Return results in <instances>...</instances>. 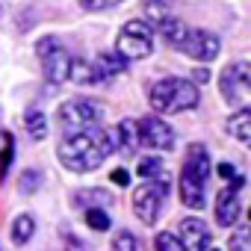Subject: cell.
I'll return each instance as SVG.
<instances>
[{"mask_svg":"<svg viewBox=\"0 0 251 251\" xmlns=\"http://www.w3.org/2000/svg\"><path fill=\"white\" fill-rule=\"evenodd\" d=\"M115 142L103 127H89L83 133L65 136L59 142V163L71 172H95L109 154H112Z\"/></svg>","mask_w":251,"mask_h":251,"instance_id":"6da1fadb","label":"cell"},{"mask_svg":"<svg viewBox=\"0 0 251 251\" xmlns=\"http://www.w3.org/2000/svg\"><path fill=\"white\" fill-rule=\"evenodd\" d=\"M207 177H210V157L204 145H189L186 151V163L180 172V201L189 210H201L204 207V189H207Z\"/></svg>","mask_w":251,"mask_h":251,"instance_id":"7a4b0ae2","label":"cell"},{"mask_svg":"<svg viewBox=\"0 0 251 251\" xmlns=\"http://www.w3.org/2000/svg\"><path fill=\"white\" fill-rule=\"evenodd\" d=\"M151 106L160 115H175V112H186L198 106V89L189 80L180 77H163L151 86Z\"/></svg>","mask_w":251,"mask_h":251,"instance_id":"3957f363","label":"cell"},{"mask_svg":"<svg viewBox=\"0 0 251 251\" xmlns=\"http://www.w3.org/2000/svg\"><path fill=\"white\" fill-rule=\"evenodd\" d=\"M59 124H62V133L65 136H74V133H83L89 127L100 121V106L95 100H83V98H74V100H65L56 112Z\"/></svg>","mask_w":251,"mask_h":251,"instance_id":"277c9868","label":"cell"},{"mask_svg":"<svg viewBox=\"0 0 251 251\" xmlns=\"http://www.w3.org/2000/svg\"><path fill=\"white\" fill-rule=\"evenodd\" d=\"M154 50V30L145 21H127L118 33V56L124 59H145Z\"/></svg>","mask_w":251,"mask_h":251,"instance_id":"5b68a950","label":"cell"},{"mask_svg":"<svg viewBox=\"0 0 251 251\" xmlns=\"http://www.w3.org/2000/svg\"><path fill=\"white\" fill-rule=\"evenodd\" d=\"M36 53H39V59H42V71H45V77H48L50 83H62V80H68L71 56H68V50L62 48V42H59L56 36H45V39H39Z\"/></svg>","mask_w":251,"mask_h":251,"instance_id":"8992f818","label":"cell"},{"mask_svg":"<svg viewBox=\"0 0 251 251\" xmlns=\"http://www.w3.org/2000/svg\"><path fill=\"white\" fill-rule=\"evenodd\" d=\"M166 192H169V186L163 180H148L139 189H133V213L142 225L157 222V216L163 210V201H166Z\"/></svg>","mask_w":251,"mask_h":251,"instance_id":"52a82bcc","label":"cell"},{"mask_svg":"<svg viewBox=\"0 0 251 251\" xmlns=\"http://www.w3.org/2000/svg\"><path fill=\"white\" fill-rule=\"evenodd\" d=\"M222 95L230 103H239V106L248 103V98H251V68H248L245 59L230 62L222 71Z\"/></svg>","mask_w":251,"mask_h":251,"instance_id":"ba28073f","label":"cell"},{"mask_svg":"<svg viewBox=\"0 0 251 251\" xmlns=\"http://www.w3.org/2000/svg\"><path fill=\"white\" fill-rule=\"evenodd\" d=\"M180 48L186 50V56H192V59H198V62H213V59L219 56V48H222V45H219V39H216L213 33H207V30H186Z\"/></svg>","mask_w":251,"mask_h":251,"instance_id":"9c48e42d","label":"cell"},{"mask_svg":"<svg viewBox=\"0 0 251 251\" xmlns=\"http://www.w3.org/2000/svg\"><path fill=\"white\" fill-rule=\"evenodd\" d=\"M139 142H145L154 151H172L175 148V130L157 115H148L139 124Z\"/></svg>","mask_w":251,"mask_h":251,"instance_id":"30bf717a","label":"cell"},{"mask_svg":"<svg viewBox=\"0 0 251 251\" xmlns=\"http://www.w3.org/2000/svg\"><path fill=\"white\" fill-rule=\"evenodd\" d=\"M177 239H180L183 251H207V245H210V227L201 219H195V216L180 219V236Z\"/></svg>","mask_w":251,"mask_h":251,"instance_id":"8fae6325","label":"cell"},{"mask_svg":"<svg viewBox=\"0 0 251 251\" xmlns=\"http://www.w3.org/2000/svg\"><path fill=\"white\" fill-rule=\"evenodd\" d=\"M236 219H239V195H236V189L225 186L216 195V222L222 227H230V225H236Z\"/></svg>","mask_w":251,"mask_h":251,"instance_id":"7c38bea8","label":"cell"},{"mask_svg":"<svg viewBox=\"0 0 251 251\" xmlns=\"http://www.w3.org/2000/svg\"><path fill=\"white\" fill-rule=\"evenodd\" d=\"M112 142H118V148L124 154H133L139 148V124L133 118H124L118 127H115V139Z\"/></svg>","mask_w":251,"mask_h":251,"instance_id":"4fadbf2b","label":"cell"},{"mask_svg":"<svg viewBox=\"0 0 251 251\" xmlns=\"http://www.w3.org/2000/svg\"><path fill=\"white\" fill-rule=\"evenodd\" d=\"M227 133H230L233 139H239L242 145L251 142V112H248V106H239V109L227 118Z\"/></svg>","mask_w":251,"mask_h":251,"instance_id":"5bb4252c","label":"cell"},{"mask_svg":"<svg viewBox=\"0 0 251 251\" xmlns=\"http://www.w3.org/2000/svg\"><path fill=\"white\" fill-rule=\"evenodd\" d=\"M124 68H127V59L118 56V53H100L98 62H95V71L100 80H112L115 74H121Z\"/></svg>","mask_w":251,"mask_h":251,"instance_id":"9a60e30c","label":"cell"},{"mask_svg":"<svg viewBox=\"0 0 251 251\" xmlns=\"http://www.w3.org/2000/svg\"><path fill=\"white\" fill-rule=\"evenodd\" d=\"M68 77L80 86H89V83H98V71H95V62H86V59H71L68 65Z\"/></svg>","mask_w":251,"mask_h":251,"instance_id":"2e32d148","label":"cell"},{"mask_svg":"<svg viewBox=\"0 0 251 251\" xmlns=\"http://www.w3.org/2000/svg\"><path fill=\"white\" fill-rule=\"evenodd\" d=\"M24 127H27V133H30V139H36V142H42L45 136H48V118H45V112L42 109H27V115H24Z\"/></svg>","mask_w":251,"mask_h":251,"instance_id":"e0dca14e","label":"cell"},{"mask_svg":"<svg viewBox=\"0 0 251 251\" xmlns=\"http://www.w3.org/2000/svg\"><path fill=\"white\" fill-rule=\"evenodd\" d=\"M160 33H163V39H166L172 48H180V42H183V36H186V27H183L177 18H163V21H160Z\"/></svg>","mask_w":251,"mask_h":251,"instance_id":"ac0fdd59","label":"cell"},{"mask_svg":"<svg viewBox=\"0 0 251 251\" xmlns=\"http://www.w3.org/2000/svg\"><path fill=\"white\" fill-rule=\"evenodd\" d=\"M33 230H36V222H33V216H30V213L18 216V219H15V225H12V242H18V245L30 242Z\"/></svg>","mask_w":251,"mask_h":251,"instance_id":"d6986e66","label":"cell"},{"mask_svg":"<svg viewBox=\"0 0 251 251\" xmlns=\"http://www.w3.org/2000/svg\"><path fill=\"white\" fill-rule=\"evenodd\" d=\"M86 225H89L92 230H109L112 219H109L106 210H100V207H89V210H86Z\"/></svg>","mask_w":251,"mask_h":251,"instance_id":"ffe728a7","label":"cell"},{"mask_svg":"<svg viewBox=\"0 0 251 251\" xmlns=\"http://www.w3.org/2000/svg\"><path fill=\"white\" fill-rule=\"evenodd\" d=\"M227 245H230V251H251V227L248 225H239Z\"/></svg>","mask_w":251,"mask_h":251,"instance_id":"44dd1931","label":"cell"},{"mask_svg":"<svg viewBox=\"0 0 251 251\" xmlns=\"http://www.w3.org/2000/svg\"><path fill=\"white\" fill-rule=\"evenodd\" d=\"M154 245H157V251H183V245H180V239H177L175 233H169V230H163V233H157V239H154Z\"/></svg>","mask_w":251,"mask_h":251,"instance_id":"7402d4cb","label":"cell"},{"mask_svg":"<svg viewBox=\"0 0 251 251\" xmlns=\"http://www.w3.org/2000/svg\"><path fill=\"white\" fill-rule=\"evenodd\" d=\"M160 172H163V163H160V157H145V160L139 163V177H145V180L157 177Z\"/></svg>","mask_w":251,"mask_h":251,"instance_id":"603a6c76","label":"cell"},{"mask_svg":"<svg viewBox=\"0 0 251 251\" xmlns=\"http://www.w3.org/2000/svg\"><path fill=\"white\" fill-rule=\"evenodd\" d=\"M12 154H15V139L6 133V136H3V157H0V180L6 177V169H9V160H12Z\"/></svg>","mask_w":251,"mask_h":251,"instance_id":"cb8c5ba5","label":"cell"},{"mask_svg":"<svg viewBox=\"0 0 251 251\" xmlns=\"http://www.w3.org/2000/svg\"><path fill=\"white\" fill-rule=\"evenodd\" d=\"M18 186H21V192H36V189L42 186V177H39V172H33V169H27V172L21 175V180H18Z\"/></svg>","mask_w":251,"mask_h":251,"instance_id":"d4e9b609","label":"cell"},{"mask_svg":"<svg viewBox=\"0 0 251 251\" xmlns=\"http://www.w3.org/2000/svg\"><path fill=\"white\" fill-rule=\"evenodd\" d=\"M166 9H169V0H145V12H148L151 18H157V21L169 18Z\"/></svg>","mask_w":251,"mask_h":251,"instance_id":"484cf974","label":"cell"},{"mask_svg":"<svg viewBox=\"0 0 251 251\" xmlns=\"http://www.w3.org/2000/svg\"><path fill=\"white\" fill-rule=\"evenodd\" d=\"M112 248H115V251H136V236H133L130 230H121V233L115 236Z\"/></svg>","mask_w":251,"mask_h":251,"instance_id":"4316f807","label":"cell"},{"mask_svg":"<svg viewBox=\"0 0 251 251\" xmlns=\"http://www.w3.org/2000/svg\"><path fill=\"white\" fill-rule=\"evenodd\" d=\"M118 3H124V0H80V6L83 9H112V6H118Z\"/></svg>","mask_w":251,"mask_h":251,"instance_id":"83f0119b","label":"cell"},{"mask_svg":"<svg viewBox=\"0 0 251 251\" xmlns=\"http://www.w3.org/2000/svg\"><path fill=\"white\" fill-rule=\"evenodd\" d=\"M86 198H89V204H92V201H100V204H103V201H106L109 195H106V192H100V189H89V192H77V204H80V201H86Z\"/></svg>","mask_w":251,"mask_h":251,"instance_id":"f1b7e54d","label":"cell"},{"mask_svg":"<svg viewBox=\"0 0 251 251\" xmlns=\"http://www.w3.org/2000/svg\"><path fill=\"white\" fill-rule=\"evenodd\" d=\"M109 177H112V183H115V186H127V183H130V175L124 172V169H115Z\"/></svg>","mask_w":251,"mask_h":251,"instance_id":"f546056e","label":"cell"},{"mask_svg":"<svg viewBox=\"0 0 251 251\" xmlns=\"http://www.w3.org/2000/svg\"><path fill=\"white\" fill-rule=\"evenodd\" d=\"M192 77H195V83H207V80H210V71H207V68H198Z\"/></svg>","mask_w":251,"mask_h":251,"instance_id":"4dcf8cb0","label":"cell"},{"mask_svg":"<svg viewBox=\"0 0 251 251\" xmlns=\"http://www.w3.org/2000/svg\"><path fill=\"white\" fill-rule=\"evenodd\" d=\"M65 242H68V251H86V248L80 245V239H74V236H65Z\"/></svg>","mask_w":251,"mask_h":251,"instance_id":"1f68e13d","label":"cell"},{"mask_svg":"<svg viewBox=\"0 0 251 251\" xmlns=\"http://www.w3.org/2000/svg\"><path fill=\"white\" fill-rule=\"evenodd\" d=\"M207 251H219V248H207Z\"/></svg>","mask_w":251,"mask_h":251,"instance_id":"d6a6232c","label":"cell"}]
</instances>
